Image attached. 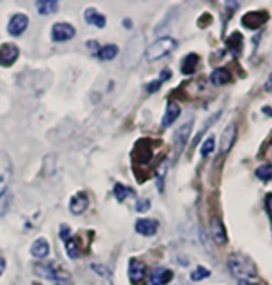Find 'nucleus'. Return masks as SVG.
Returning <instances> with one entry per match:
<instances>
[{
  "label": "nucleus",
  "instance_id": "1",
  "mask_svg": "<svg viewBox=\"0 0 272 285\" xmlns=\"http://www.w3.org/2000/svg\"><path fill=\"white\" fill-rule=\"evenodd\" d=\"M34 272L37 276L53 282L55 285H70L72 283V277L70 272L60 268L55 263H39L34 266Z\"/></svg>",
  "mask_w": 272,
  "mask_h": 285
},
{
  "label": "nucleus",
  "instance_id": "2",
  "mask_svg": "<svg viewBox=\"0 0 272 285\" xmlns=\"http://www.w3.org/2000/svg\"><path fill=\"white\" fill-rule=\"evenodd\" d=\"M228 266H229V271L232 272L235 277H240L243 280H246L248 277H255L256 276V268L253 265V261L248 258L246 255H242L239 252L232 253L229 256Z\"/></svg>",
  "mask_w": 272,
  "mask_h": 285
},
{
  "label": "nucleus",
  "instance_id": "3",
  "mask_svg": "<svg viewBox=\"0 0 272 285\" xmlns=\"http://www.w3.org/2000/svg\"><path fill=\"white\" fill-rule=\"evenodd\" d=\"M176 40L173 37H160L157 39L154 43H151L147 49H146V53H144V58L147 63H154V61H159V59L168 56L175 49H176Z\"/></svg>",
  "mask_w": 272,
  "mask_h": 285
},
{
  "label": "nucleus",
  "instance_id": "4",
  "mask_svg": "<svg viewBox=\"0 0 272 285\" xmlns=\"http://www.w3.org/2000/svg\"><path fill=\"white\" fill-rule=\"evenodd\" d=\"M192 127H194V122L189 121L186 124H183L178 130H176L175 133V139H173V148H175V157L178 159V156L183 152L186 142L191 136V132H192Z\"/></svg>",
  "mask_w": 272,
  "mask_h": 285
},
{
  "label": "nucleus",
  "instance_id": "5",
  "mask_svg": "<svg viewBox=\"0 0 272 285\" xmlns=\"http://www.w3.org/2000/svg\"><path fill=\"white\" fill-rule=\"evenodd\" d=\"M11 176H13V163L8 154L0 149V191L7 189Z\"/></svg>",
  "mask_w": 272,
  "mask_h": 285
},
{
  "label": "nucleus",
  "instance_id": "6",
  "mask_svg": "<svg viewBox=\"0 0 272 285\" xmlns=\"http://www.w3.org/2000/svg\"><path fill=\"white\" fill-rule=\"evenodd\" d=\"M269 19V13L264 10H255V11H248L242 16V25L246 29H258L263 25H266V21Z\"/></svg>",
  "mask_w": 272,
  "mask_h": 285
},
{
  "label": "nucleus",
  "instance_id": "7",
  "mask_svg": "<svg viewBox=\"0 0 272 285\" xmlns=\"http://www.w3.org/2000/svg\"><path fill=\"white\" fill-rule=\"evenodd\" d=\"M128 276L135 285H143L146 279V265L138 258H132L128 261Z\"/></svg>",
  "mask_w": 272,
  "mask_h": 285
},
{
  "label": "nucleus",
  "instance_id": "8",
  "mask_svg": "<svg viewBox=\"0 0 272 285\" xmlns=\"http://www.w3.org/2000/svg\"><path fill=\"white\" fill-rule=\"evenodd\" d=\"M76 35V29L69 22H56L52 28V40L53 42H67Z\"/></svg>",
  "mask_w": 272,
  "mask_h": 285
},
{
  "label": "nucleus",
  "instance_id": "9",
  "mask_svg": "<svg viewBox=\"0 0 272 285\" xmlns=\"http://www.w3.org/2000/svg\"><path fill=\"white\" fill-rule=\"evenodd\" d=\"M19 56V49L15 43H4L0 46V66L10 67L11 64L16 63Z\"/></svg>",
  "mask_w": 272,
  "mask_h": 285
},
{
  "label": "nucleus",
  "instance_id": "10",
  "mask_svg": "<svg viewBox=\"0 0 272 285\" xmlns=\"http://www.w3.org/2000/svg\"><path fill=\"white\" fill-rule=\"evenodd\" d=\"M235 139H237V125L232 122V124H229L226 128H224V132L221 135V139H219V152L221 154L229 152L231 148L234 146Z\"/></svg>",
  "mask_w": 272,
  "mask_h": 285
},
{
  "label": "nucleus",
  "instance_id": "11",
  "mask_svg": "<svg viewBox=\"0 0 272 285\" xmlns=\"http://www.w3.org/2000/svg\"><path fill=\"white\" fill-rule=\"evenodd\" d=\"M29 26V18L22 13H16L15 16H11L8 26H7V31L10 35H13V37H18L22 32H24Z\"/></svg>",
  "mask_w": 272,
  "mask_h": 285
},
{
  "label": "nucleus",
  "instance_id": "12",
  "mask_svg": "<svg viewBox=\"0 0 272 285\" xmlns=\"http://www.w3.org/2000/svg\"><path fill=\"white\" fill-rule=\"evenodd\" d=\"M88 207H90V199L85 193H77L76 196L70 197L69 211L72 213V215H82V213L87 211Z\"/></svg>",
  "mask_w": 272,
  "mask_h": 285
},
{
  "label": "nucleus",
  "instance_id": "13",
  "mask_svg": "<svg viewBox=\"0 0 272 285\" xmlns=\"http://www.w3.org/2000/svg\"><path fill=\"white\" fill-rule=\"evenodd\" d=\"M210 231H211V237L213 241L216 244L222 245L228 242V234H226V229H224V224L222 221L218 218V217H213L211 221H210Z\"/></svg>",
  "mask_w": 272,
  "mask_h": 285
},
{
  "label": "nucleus",
  "instance_id": "14",
  "mask_svg": "<svg viewBox=\"0 0 272 285\" xmlns=\"http://www.w3.org/2000/svg\"><path fill=\"white\" fill-rule=\"evenodd\" d=\"M135 229L138 234L141 235H154L157 231H159V223L156 220H152V218H139L135 224Z\"/></svg>",
  "mask_w": 272,
  "mask_h": 285
},
{
  "label": "nucleus",
  "instance_id": "15",
  "mask_svg": "<svg viewBox=\"0 0 272 285\" xmlns=\"http://www.w3.org/2000/svg\"><path fill=\"white\" fill-rule=\"evenodd\" d=\"M171 279H173V271H170L167 268L152 269L151 276H149L151 285H167Z\"/></svg>",
  "mask_w": 272,
  "mask_h": 285
},
{
  "label": "nucleus",
  "instance_id": "16",
  "mask_svg": "<svg viewBox=\"0 0 272 285\" xmlns=\"http://www.w3.org/2000/svg\"><path fill=\"white\" fill-rule=\"evenodd\" d=\"M180 114H181V108H180V106L176 104V103H168L167 111H165V114L162 117V127L167 128L171 124H175V121L180 117Z\"/></svg>",
  "mask_w": 272,
  "mask_h": 285
},
{
  "label": "nucleus",
  "instance_id": "17",
  "mask_svg": "<svg viewBox=\"0 0 272 285\" xmlns=\"http://www.w3.org/2000/svg\"><path fill=\"white\" fill-rule=\"evenodd\" d=\"M210 80H211L213 85L221 87V85L229 84V82L232 80V74L229 73V70H228L226 67H218V69H215V70L211 73Z\"/></svg>",
  "mask_w": 272,
  "mask_h": 285
},
{
  "label": "nucleus",
  "instance_id": "18",
  "mask_svg": "<svg viewBox=\"0 0 272 285\" xmlns=\"http://www.w3.org/2000/svg\"><path fill=\"white\" fill-rule=\"evenodd\" d=\"M84 16H85V21L88 22V25H93V26H96L100 29H103L106 26V16L101 15L96 8H87Z\"/></svg>",
  "mask_w": 272,
  "mask_h": 285
},
{
  "label": "nucleus",
  "instance_id": "19",
  "mask_svg": "<svg viewBox=\"0 0 272 285\" xmlns=\"http://www.w3.org/2000/svg\"><path fill=\"white\" fill-rule=\"evenodd\" d=\"M50 253V245L48 242H46V239H43V237H40V239L35 241L32 245H31V255L35 256V258H45L48 256Z\"/></svg>",
  "mask_w": 272,
  "mask_h": 285
},
{
  "label": "nucleus",
  "instance_id": "20",
  "mask_svg": "<svg viewBox=\"0 0 272 285\" xmlns=\"http://www.w3.org/2000/svg\"><path fill=\"white\" fill-rule=\"evenodd\" d=\"M199 66V55L195 53H189L184 56V59L181 61V73L186 76H191L195 73V69Z\"/></svg>",
  "mask_w": 272,
  "mask_h": 285
},
{
  "label": "nucleus",
  "instance_id": "21",
  "mask_svg": "<svg viewBox=\"0 0 272 285\" xmlns=\"http://www.w3.org/2000/svg\"><path fill=\"white\" fill-rule=\"evenodd\" d=\"M167 172H168V162L167 160H162L160 165L156 169V184L159 187V193H163V187H165V178H167Z\"/></svg>",
  "mask_w": 272,
  "mask_h": 285
},
{
  "label": "nucleus",
  "instance_id": "22",
  "mask_svg": "<svg viewBox=\"0 0 272 285\" xmlns=\"http://www.w3.org/2000/svg\"><path fill=\"white\" fill-rule=\"evenodd\" d=\"M117 53H119V46L114 45V43H109V45L101 46V49L98 50V53H96V56L100 59H103V61H112V59L117 56Z\"/></svg>",
  "mask_w": 272,
  "mask_h": 285
},
{
  "label": "nucleus",
  "instance_id": "23",
  "mask_svg": "<svg viewBox=\"0 0 272 285\" xmlns=\"http://www.w3.org/2000/svg\"><path fill=\"white\" fill-rule=\"evenodd\" d=\"M226 43H228L229 50L232 52L234 56L240 55V52H242V43H243L242 34H239V32H232V34H231V37L226 40Z\"/></svg>",
  "mask_w": 272,
  "mask_h": 285
},
{
  "label": "nucleus",
  "instance_id": "24",
  "mask_svg": "<svg viewBox=\"0 0 272 285\" xmlns=\"http://www.w3.org/2000/svg\"><path fill=\"white\" fill-rule=\"evenodd\" d=\"M35 7H37V11L40 15H52L58 11L56 0H39V2H35Z\"/></svg>",
  "mask_w": 272,
  "mask_h": 285
},
{
  "label": "nucleus",
  "instance_id": "25",
  "mask_svg": "<svg viewBox=\"0 0 272 285\" xmlns=\"http://www.w3.org/2000/svg\"><path fill=\"white\" fill-rule=\"evenodd\" d=\"M11 202H13V194H11L8 187L4 189V191H0V217H4L10 210Z\"/></svg>",
  "mask_w": 272,
  "mask_h": 285
},
{
  "label": "nucleus",
  "instance_id": "26",
  "mask_svg": "<svg viewBox=\"0 0 272 285\" xmlns=\"http://www.w3.org/2000/svg\"><path fill=\"white\" fill-rule=\"evenodd\" d=\"M114 196H115V199L119 200V202H123L128 196H135V191H133V189L127 187L122 183H115L114 184Z\"/></svg>",
  "mask_w": 272,
  "mask_h": 285
},
{
  "label": "nucleus",
  "instance_id": "27",
  "mask_svg": "<svg viewBox=\"0 0 272 285\" xmlns=\"http://www.w3.org/2000/svg\"><path fill=\"white\" fill-rule=\"evenodd\" d=\"M256 178L258 180H261L264 183L267 181H272V163H263V165H259V167L256 169L255 172Z\"/></svg>",
  "mask_w": 272,
  "mask_h": 285
},
{
  "label": "nucleus",
  "instance_id": "28",
  "mask_svg": "<svg viewBox=\"0 0 272 285\" xmlns=\"http://www.w3.org/2000/svg\"><path fill=\"white\" fill-rule=\"evenodd\" d=\"M64 247H66V252L69 255V258H72V259H77L80 256V250H79V244L77 241L74 239L72 235L69 237V239L64 241Z\"/></svg>",
  "mask_w": 272,
  "mask_h": 285
},
{
  "label": "nucleus",
  "instance_id": "29",
  "mask_svg": "<svg viewBox=\"0 0 272 285\" xmlns=\"http://www.w3.org/2000/svg\"><path fill=\"white\" fill-rule=\"evenodd\" d=\"M219 115H221V111H218V112H216L215 115H211V117L208 118V121L205 122V125H204V128H202V130H199V133H197V136L194 138V142H192V146H195V145H197V142H199V139H200V138H202V136H204V133H205V132H207V130H208V128L211 127V124H215V122L218 121V118H219Z\"/></svg>",
  "mask_w": 272,
  "mask_h": 285
},
{
  "label": "nucleus",
  "instance_id": "30",
  "mask_svg": "<svg viewBox=\"0 0 272 285\" xmlns=\"http://www.w3.org/2000/svg\"><path fill=\"white\" fill-rule=\"evenodd\" d=\"M207 277H210V271H208L207 268H204V266H199V268H195V269L191 272V280H194V282L204 280V279H207Z\"/></svg>",
  "mask_w": 272,
  "mask_h": 285
},
{
  "label": "nucleus",
  "instance_id": "31",
  "mask_svg": "<svg viewBox=\"0 0 272 285\" xmlns=\"http://www.w3.org/2000/svg\"><path fill=\"white\" fill-rule=\"evenodd\" d=\"M213 149H215V138L210 136L205 139V142L202 145V149H200V154H202V157H207L210 156V154L213 152Z\"/></svg>",
  "mask_w": 272,
  "mask_h": 285
},
{
  "label": "nucleus",
  "instance_id": "32",
  "mask_svg": "<svg viewBox=\"0 0 272 285\" xmlns=\"http://www.w3.org/2000/svg\"><path fill=\"white\" fill-rule=\"evenodd\" d=\"M151 208V200L149 199H141L136 202V211L138 213H146Z\"/></svg>",
  "mask_w": 272,
  "mask_h": 285
},
{
  "label": "nucleus",
  "instance_id": "33",
  "mask_svg": "<svg viewBox=\"0 0 272 285\" xmlns=\"http://www.w3.org/2000/svg\"><path fill=\"white\" fill-rule=\"evenodd\" d=\"M91 269H93V271H96L100 276L111 277V271H109L108 268H106V266L100 265V263H93V265H91Z\"/></svg>",
  "mask_w": 272,
  "mask_h": 285
},
{
  "label": "nucleus",
  "instance_id": "34",
  "mask_svg": "<svg viewBox=\"0 0 272 285\" xmlns=\"http://www.w3.org/2000/svg\"><path fill=\"white\" fill-rule=\"evenodd\" d=\"M60 235H61L63 242L70 237V228L67 226V224H61V228H60Z\"/></svg>",
  "mask_w": 272,
  "mask_h": 285
},
{
  "label": "nucleus",
  "instance_id": "35",
  "mask_svg": "<svg viewBox=\"0 0 272 285\" xmlns=\"http://www.w3.org/2000/svg\"><path fill=\"white\" fill-rule=\"evenodd\" d=\"M162 84H163V82H160V80H154V82H151V84H147L146 90H147L149 93H154V91H157V90L160 88Z\"/></svg>",
  "mask_w": 272,
  "mask_h": 285
},
{
  "label": "nucleus",
  "instance_id": "36",
  "mask_svg": "<svg viewBox=\"0 0 272 285\" xmlns=\"http://www.w3.org/2000/svg\"><path fill=\"white\" fill-rule=\"evenodd\" d=\"M266 208L269 213V218L272 221V194H267V197H266Z\"/></svg>",
  "mask_w": 272,
  "mask_h": 285
},
{
  "label": "nucleus",
  "instance_id": "37",
  "mask_svg": "<svg viewBox=\"0 0 272 285\" xmlns=\"http://www.w3.org/2000/svg\"><path fill=\"white\" fill-rule=\"evenodd\" d=\"M264 90L266 91H269V93H272V74L267 77V80H266V84H264Z\"/></svg>",
  "mask_w": 272,
  "mask_h": 285
},
{
  "label": "nucleus",
  "instance_id": "38",
  "mask_svg": "<svg viewBox=\"0 0 272 285\" xmlns=\"http://www.w3.org/2000/svg\"><path fill=\"white\" fill-rule=\"evenodd\" d=\"M5 266H7V263H5V258H4V256H0V276L4 274Z\"/></svg>",
  "mask_w": 272,
  "mask_h": 285
},
{
  "label": "nucleus",
  "instance_id": "39",
  "mask_svg": "<svg viewBox=\"0 0 272 285\" xmlns=\"http://www.w3.org/2000/svg\"><path fill=\"white\" fill-rule=\"evenodd\" d=\"M237 283H239V285H258V283H255V282H252V280H243V279H240Z\"/></svg>",
  "mask_w": 272,
  "mask_h": 285
},
{
  "label": "nucleus",
  "instance_id": "40",
  "mask_svg": "<svg viewBox=\"0 0 272 285\" xmlns=\"http://www.w3.org/2000/svg\"><path fill=\"white\" fill-rule=\"evenodd\" d=\"M123 25H125V28H132V19H125Z\"/></svg>",
  "mask_w": 272,
  "mask_h": 285
},
{
  "label": "nucleus",
  "instance_id": "41",
  "mask_svg": "<svg viewBox=\"0 0 272 285\" xmlns=\"http://www.w3.org/2000/svg\"><path fill=\"white\" fill-rule=\"evenodd\" d=\"M263 112H266V114L272 115V109H270V108H264V109H263Z\"/></svg>",
  "mask_w": 272,
  "mask_h": 285
},
{
  "label": "nucleus",
  "instance_id": "42",
  "mask_svg": "<svg viewBox=\"0 0 272 285\" xmlns=\"http://www.w3.org/2000/svg\"><path fill=\"white\" fill-rule=\"evenodd\" d=\"M32 285H40V283H39V282H34Z\"/></svg>",
  "mask_w": 272,
  "mask_h": 285
}]
</instances>
